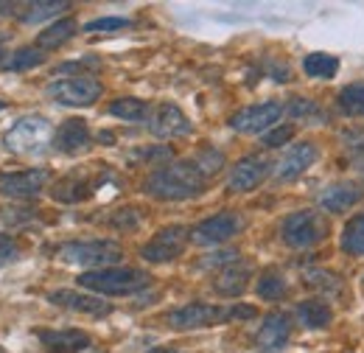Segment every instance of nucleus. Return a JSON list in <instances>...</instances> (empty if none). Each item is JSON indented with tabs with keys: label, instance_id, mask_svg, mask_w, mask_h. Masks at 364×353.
Returning <instances> with one entry per match:
<instances>
[{
	"label": "nucleus",
	"instance_id": "a19ab883",
	"mask_svg": "<svg viewBox=\"0 0 364 353\" xmlns=\"http://www.w3.org/2000/svg\"><path fill=\"white\" fill-rule=\"evenodd\" d=\"M3 6H6V3H0V9H3Z\"/></svg>",
	"mask_w": 364,
	"mask_h": 353
},
{
	"label": "nucleus",
	"instance_id": "7ed1b4c3",
	"mask_svg": "<svg viewBox=\"0 0 364 353\" xmlns=\"http://www.w3.org/2000/svg\"><path fill=\"white\" fill-rule=\"evenodd\" d=\"M76 283L82 289H90L95 295H107V297H124V295H135L140 289H146L151 283L149 272L135 269V266H107V269H92L82 272L76 278Z\"/></svg>",
	"mask_w": 364,
	"mask_h": 353
},
{
	"label": "nucleus",
	"instance_id": "c9c22d12",
	"mask_svg": "<svg viewBox=\"0 0 364 353\" xmlns=\"http://www.w3.org/2000/svg\"><path fill=\"white\" fill-rule=\"evenodd\" d=\"M129 20L127 17H98V20H90L85 26V31H118V28H127Z\"/></svg>",
	"mask_w": 364,
	"mask_h": 353
},
{
	"label": "nucleus",
	"instance_id": "dca6fc26",
	"mask_svg": "<svg viewBox=\"0 0 364 353\" xmlns=\"http://www.w3.org/2000/svg\"><path fill=\"white\" fill-rule=\"evenodd\" d=\"M364 191L356 182H331L319 191V208L325 214H345L353 205H359Z\"/></svg>",
	"mask_w": 364,
	"mask_h": 353
},
{
	"label": "nucleus",
	"instance_id": "2eb2a0df",
	"mask_svg": "<svg viewBox=\"0 0 364 353\" xmlns=\"http://www.w3.org/2000/svg\"><path fill=\"white\" fill-rule=\"evenodd\" d=\"M289 337H291V320H289V314L272 311L261 322V331L255 337V348H258V353H280L286 348Z\"/></svg>",
	"mask_w": 364,
	"mask_h": 353
},
{
	"label": "nucleus",
	"instance_id": "a878e982",
	"mask_svg": "<svg viewBox=\"0 0 364 353\" xmlns=\"http://www.w3.org/2000/svg\"><path fill=\"white\" fill-rule=\"evenodd\" d=\"M303 70H306V76H311V79H333L336 76V70H339V59L336 56H331V53H306L303 56Z\"/></svg>",
	"mask_w": 364,
	"mask_h": 353
},
{
	"label": "nucleus",
	"instance_id": "f8f14e48",
	"mask_svg": "<svg viewBox=\"0 0 364 353\" xmlns=\"http://www.w3.org/2000/svg\"><path fill=\"white\" fill-rule=\"evenodd\" d=\"M319 152L311 140H303V143H294L283 152V157L277 160L274 166V179L277 182H294L297 176H303L314 163H317Z\"/></svg>",
	"mask_w": 364,
	"mask_h": 353
},
{
	"label": "nucleus",
	"instance_id": "393cba45",
	"mask_svg": "<svg viewBox=\"0 0 364 353\" xmlns=\"http://www.w3.org/2000/svg\"><path fill=\"white\" fill-rule=\"evenodd\" d=\"M255 292H258L261 300H280V297H286L289 283H286V278H283L280 269L269 266V269L261 272V278H258V283H255Z\"/></svg>",
	"mask_w": 364,
	"mask_h": 353
},
{
	"label": "nucleus",
	"instance_id": "f03ea898",
	"mask_svg": "<svg viewBox=\"0 0 364 353\" xmlns=\"http://www.w3.org/2000/svg\"><path fill=\"white\" fill-rule=\"evenodd\" d=\"M255 309L252 306H219V303H185L180 309L168 314V325L174 331H196V328H213L225 325L232 320H252Z\"/></svg>",
	"mask_w": 364,
	"mask_h": 353
},
{
	"label": "nucleus",
	"instance_id": "e433bc0d",
	"mask_svg": "<svg viewBox=\"0 0 364 353\" xmlns=\"http://www.w3.org/2000/svg\"><path fill=\"white\" fill-rule=\"evenodd\" d=\"M238 261V253H216V255H208L205 261H199V266L202 269H210V266H219V264H225V266H230V264H235Z\"/></svg>",
	"mask_w": 364,
	"mask_h": 353
},
{
	"label": "nucleus",
	"instance_id": "c756f323",
	"mask_svg": "<svg viewBox=\"0 0 364 353\" xmlns=\"http://www.w3.org/2000/svg\"><path fill=\"white\" fill-rule=\"evenodd\" d=\"M46 62V56H43V51L40 48H17L9 59H6V70H31V68H37V65H43Z\"/></svg>",
	"mask_w": 364,
	"mask_h": 353
},
{
	"label": "nucleus",
	"instance_id": "aec40b11",
	"mask_svg": "<svg viewBox=\"0 0 364 353\" xmlns=\"http://www.w3.org/2000/svg\"><path fill=\"white\" fill-rule=\"evenodd\" d=\"M37 339L48 353H82L90 348V337L76 328L62 331H37Z\"/></svg>",
	"mask_w": 364,
	"mask_h": 353
},
{
	"label": "nucleus",
	"instance_id": "7c9ffc66",
	"mask_svg": "<svg viewBox=\"0 0 364 353\" xmlns=\"http://www.w3.org/2000/svg\"><path fill=\"white\" fill-rule=\"evenodd\" d=\"M336 107L345 115H364V85H350L336 95Z\"/></svg>",
	"mask_w": 364,
	"mask_h": 353
},
{
	"label": "nucleus",
	"instance_id": "423d86ee",
	"mask_svg": "<svg viewBox=\"0 0 364 353\" xmlns=\"http://www.w3.org/2000/svg\"><path fill=\"white\" fill-rule=\"evenodd\" d=\"M124 258L121 244L101 238V241H70L65 247H59V261L70 266H87V272L92 269H107L115 266Z\"/></svg>",
	"mask_w": 364,
	"mask_h": 353
},
{
	"label": "nucleus",
	"instance_id": "cd10ccee",
	"mask_svg": "<svg viewBox=\"0 0 364 353\" xmlns=\"http://www.w3.org/2000/svg\"><path fill=\"white\" fill-rule=\"evenodd\" d=\"M342 250L350 255H364V214L353 216L342 230Z\"/></svg>",
	"mask_w": 364,
	"mask_h": 353
},
{
	"label": "nucleus",
	"instance_id": "0eeeda50",
	"mask_svg": "<svg viewBox=\"0 0 364 353\" xmlns=\"http://www.w3.org/2000/svg\"><path fill=\"white\" fill-rule=\"evenodd\" d=\"M188 236H191L188 227H182V224H168V227L157 230L149 244L140 247V258L149 261V264H171V261H177L182 253H185Z\"/></svg>",
	"mask_w": 364,
	"mask_h": 353
},
{
	"label": "nucleus",
	"instance_id": "58836bf2",
	"mask_svg": "<svg viewBox=\"0 0 364 353\" xmlns=\"http://www.w3.org/2000/svg\"><path fill=\"white\" fill-rule=\"evenodd\" d=\"M149 353H182V351H177V348H166V345H163V348H151Z\"/></svg>",
	"mask_w": 364,
	"mask_h": 353
},
{
	"label": "nucleus",
	"instance_id": "b1692460",
	"mask_svg": "<svg viewBox=\"0 0 364 353\" xmlns=\"http://www.w3.org/2000/svg\"><path fill=\"white\" fill-rule=\"evenodd\" d=\"M79 31V23L73 17H65V20H56L53 26H48L46 31L37 37V45L46 48V51H53L59 45H65L68 40H73V34Z\"/></svg>",
	"mask_w": 364,
	"mask_h": 353
},
{
	"label": "nucleus",
	"instance_id": "37998d69",
	"mask_svg": "<svg viewBox=\"0 0 364 353\" xmlns=\"http://www.w3.org/2000/svg\"><path fill=\"white\" fill-rule=\"evenodd\" d=\"M0 353H6V351H3V348H0Z\"/></svg>",
	"mask_w": 364,
	"mask_h": 353
},
{
	"label": "nucleus",
	"instance_id": "6e6552de",
	"mask_svg": "<svg viewBox=\"0 0 364 353\" xmlns=\"http://www.w3.org/2000/svg\"><path fill=\"white\" fill-rule=\"evenodd\" d=\"M101 82L92 76H70V79H56L48 85V98H53L62 107H90L101 95Z\"/></svg>",
	"mask_w": 364,
	"mask_h": 353
},
{
	"label": "nucleus",
	"instance_id": "9b49d317",
	"mask_svg": "<svg viewBox=\"0 0 364 353\" xmlns=\"http://www.w3.org/2000/svg\"><path fill=\"white\" fill-rule=\"evenodd\" d=\"M48 169H23V172H0V196L9 199H31L48 185Z\"/></svg>",
	"mask_w": 364,
	"mask_h": 353
},
{
	"label": "nucleus",
	"instance_id": "ddd939ff",
	"mask_svg": "<svg viewBox=\"0 0 364 353\" xmlns=\"http://www.w3.org/2000/svg\"><path fill=\"white\" fill-rule=\"evenodd\" d=\"M269 176V160H264L261 154H250V157H241L228 176V188L232 194H250L255 191L264 179Z\"/></svg>",
	"mask_w": 364,
	"mask_h": 353
},
{
	"label": "nucleus",
	"instance_id": "39448f33",
	"mask_svg": "<svg viewBox=\"0 0 364 353\" xmlns=\"http://www.w3.org/2000/svg\"><path fill=\"white\" fill-rule=\"evenodd\" d=\"M331 233V221L317 211H294L289 214L280 224V238L283 244L294 247V250H309L317 247L328 238Z\"/></svg>",
	"mask_w": 364,
	"mask_h": 353
},
{
	"label": "nucleus",
	"instance_id": "f704fd0d",
	"mask_svg": "<svg viewBox=\"0 0 364 353\" xmlns=\"http://www.w3.org/2000/svg\"><path fill=\"white\" fill-rule=\"evenodd\" d=\"M20 258V247H17V241L9 236V233H3L0 230V269L6 264H11V261H17Z\"/></svg>",
	"mask_w": 364,
	"mask_h": 353
},
{
	"label": "nucleus",
	"instance_id": "ea45409f",
	"mask_svg": "<svg viewBox=\"0 0 364 353\" xmlns=\"http://www.w3.org/2000/svg\"><path fill=\"white\" fill-rule=\"evenodd\" d=\"M3 56H6V53H3V51H0V62H3Z\"/></svg>",
	"mask_w": 364,
	"mask_h": 353
},
{
	"label": "nucleus",
	"instance_id": "f3484780",
	"mask_svg": "<svg viewBox=\"0 0 364 353\" xmlns=\"http://www.w3.org/2000/svg\"><path fill=\"white\" fill-rule=\"evenodd\" d=\"M90 127L85 118H68L53 132V149L62 154H79V152L90 149Z\"/></svg>",
	"mask_w": 364,
	"mask_h": 353
},
{
	"label": "nucleus",
	"instance_id": "79ce46f5",
	"mask_svg": "<svg viewBox=\"0 0 364 353\" xmlns=\"http://www.w3.org/2000/svg\"><path fill=\"white\" fill-rule=\"evenodd\" d=\"M0 110H3V101H0Z\"/></svg>",
	"mask_w": 364,
	"mask_h": 353
},
{
	"label": "nucleus",
	"instance_id": "a211bd4d",
	"mask_svg": "<svg viewBox=\"0 0 364 353\" xmlns=\"http://www.w3.org/2000/svg\"><path fill=\"white\" fill-rule=\"evenodd\" d=\"M95 185H98V179H95L90 172H73V174L62 176V179L50 188V196H53L56 202H68V205L85 202V199L92 196Z\"/></svg>",
	"mask_w": 364,
	"mask_h": 353
},
{
	"label": "nucleus",
	"instance_id": "6ab92c4d",
	"mask_svg": "<svg viewBox=\"0 0 364 353\" xmlns=\"http://www.w3.org/2000/svg\"><path fill=\"white\" fill-rule=\"evenodd\" d=\"M48 303L59 306V309H68V311H79V314H90V317H107L112 306L98 300V297H90V295H79L73 289H56L48 295Z\"/></svg>",
	"mask_w": 364,
	"mask_h": 353
},
{
	"label": "nucleus",
	"instance_id": "5701e85b",
	"mask_svg": "<svg viewBox=\"0 0 364 353\" xmlns=\"http://www.w3.org/2000/svg\"><path fill=\"white\" fill-rule=\"evenodd\" d=\"M151 104L149 101H143V98H115L112 104H109V115H115V118H121V121H149L151 118Z\"/></svg>",
	"mask_w": 364,
	"mask_h": 353
},
{
	"label": "nucleus",
	"instance_id": "4468645a",
	"mask_svg": "<svg viewBox=\"0 0 364 353\" xmlns=\"http://www.w3.org/2000/svg\"><path fill=\"white\" fill-rule=\"evenodd\" d=\"M193 130V124L188 121V115L182 112L177 104H157L154 110H151V118H149V132L154 135V137H163V140H168V137H185V135H191Z\"/></svg>",
	"mask_w": 364,
	"mask_h": 353
},
{
	"label": "nucleus",
	"instance_id": "4c0bfd02",
	"mask_svg": "<svg viewBox=\"0 0 364 353\" xmlns=\"http://www.w3.org/2000/svg\"><path fill=\"white\" fill-rule=\"evenodd\" d=\"M171 157V149L160 146V149H151V152H137L132 154V160H168Z\"/></svg>",
	"mask_w": 364,
	"mask_h": 353
},
{
	"label": "nucleus",
	"instance_id": "412c9836",
	"mask_svg": "<svg viewBox=\"0 0 364 353\" xmlns=\"http://www.w3.org/2000/svg\"><path fill=\"white\" fill-rule=\"evenodd\" d=\"M252 278V266L247 261H235V264L225 266L216 278H213V292H219L222 297H238L247 292Z\"/></svg>",
	"mask_w": 364,
	"mask_h": 353
},
{
	"label": "nucleus",
	"instance_id": "9d476101",
	"mask_svg": "<svg viewBox=\"0 0 364 353\" xmlns=\"http://www.w3.org/2000/svg\"><path fill=\"white\" fill-rule=\"evenodd\" d=\"M280 118H283V104L280 101H261V104L238 110L230 118V127L241 135H267V130H272Z\"/></svg>",
	"mask_w": 364,
	"mask_h": 353
},
{
	"label": "nucleus",
	"instance_id": "4be33fe9",
	"mask_svg": "<svg viewBox=\"0 0 364 353\" xmlns=\"http://www.w3.org/2000/svg\"><path fill=\"white\" fill-rule=\"evenodd\" d=\"M297 320H300V325L319 331L333 322V311L325 300H303V303H297Z\"/></svg>",
	"mask_w": 364,
	"mask_h": 353
},
{
	"label": "nucleus",
	"instance_id": "2f4dec72",
	"mask_svg": "<svg viewBox=\"0 0 364 353\" xmlns=\"http://www.w3.org/2000/svg\"><path fill=\"white\" fill-rule=\"evenodd\" d=\"M107 224L112 230H121V233H135L137 227L143 224V211H137V208H121V211L109 214Z\"/></svg>",
	"mask_w": 364,
	"mask_h": 353
},
{
	"label": "nucleus",
	"instance_id": "72a5a7b5",
	"mask_svg": "<svg viewBox=\"0 0 364 353\" xmlns=\"http://www.w3.org/2000/svg\"><path fill=\"white\" fill-rule=\"evenodd\" d=\"M291 137H294V127H291V124H286V127H274L272 132L264 135V137H261V143H264L267 149H277V146H286Z\"/></svg>",
	"mask_w": 364,
	"mask_h": 353
},
{
	"label": "nucleus",
	"instance_id": "f257e3e1",
	"mask_svg": "<svg viewBox=\"0 0 364 353\" xmlns=\"http://www.w3.org/2000/svg\"><path fill=\"white\" fill-rule=\"evenodd\" d=\"M225 166V154L216 149H202L191 160H177L157 166L146 179V194L163 202H185L205 194L210 176H216Z\"/></svg>",
	"mask_w": 364,
	"mask_h": 353
},
{
	"label": "nucleus",
	"instance_id": "473e14b6",
	"mask_svg": "<svg viewBox=\"0 0 364 353\" xmlns=\"http://www.w3.org/2000/svg\"><path fill=\"white\" fill-rule=\"evenodd\" d=\"M289 112H291L294 118H306V121H319V118H322V110H319L311 98H291Z\"/></svg>",
	"mask_w": 364,
	"mask_h": 353
},
{
	"label": "nucleus",
	"instance_id": "20e7f679",
	"mask_svg": "<svg viewBox=\"0 0 364 353\" xmlns=\"http://www.w3.org/2000/svg\"><path fill=\"white\" fill-rule=\"evenodd\" d=\"M3 143L14 154L37 157V154L46 152L48 146H53V127H50V121L43 118V115H23V118H17L6 130Z\"/></svg>",
	"mask_w": 364,
	"mask_h": 353
},
{
	"label": "nucleus",
	"instance_id": "1a4fd4ad",
	"mask_svg": "<svg viewBox=\"0 0 364 353\" xmlns=\"http://www.w3.org/2000/svg\"><path fill=\"white\" fill-rule=\"evenodd\" d=\"M241 230H244V219L235 211H222L210 219L199 221L191 230V238H193V244H202V247H219V244L230 241L232 236H238Z\"/></svg>",
	"mask_w": 364,
	"mask_h": 353
},
{
	"label": "nucleus",
	"instance_id": "c85d7f7f",
	"mask_svg": "<svg viewBox=\"0 0 364 353\" xmlns=\"http://www.w3.org/2000/svg\"><path fill=\"white\" fill-rule=\"evenodd\" d=\"M303 278H306V283H309V286L319 289V292H322V295H328V297L342 295V280H339L333 272H325V269H309Z\"/></svg>",
	"mask_w": 364,
	"mask_h": 353
},
{
	"label": "nucleus",
	"instance_id": "bb28decb",
	"mask_svg": "<svg viewBox=\"0 0 364 353\" xmlns=\"http://www.w3.org/2000/svg\"><path fill=\"white\" fill-rule=\"evenodd\" d=\"M65 9H70V3H62V0H40V3H28L26 11L20 14V20L28 23V26H34V23H43V20L56 17V14L65 11Z\"/></svg>",
	"mask_w": 364,
	"mask_h": 353
}]
</instances>
